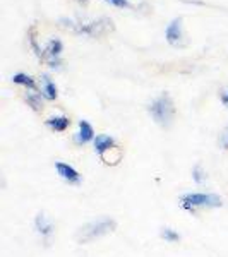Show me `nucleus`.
Returning a JSON list of instances; mask_svg holds the SVG:
<instances>
[{
	"label": "nucleus",
	"mask_w": 228,
	"mask_h": 257,
	"mask_svg": "<svg viewBox=\"0 0 228 257\" xmlns=\"http://www.w3.org/2000/svg\"><path fill=\"white\" fill-rule=\"evenodd\" d=\"M151 117L155 118L156 123H160L161 127H168L173 120V115H175V106H173V101L170 98V94L163 93L161 96L156 99H153L151 105L148 106Z\"/></svg>",
	"instance_id": "f257e3e1"
},
{
	"label": "nucleus",
	"mask_w": 228,
	"mask_h": 257,
	"mask_svg": "<svg viewBox=\"0 0 228 257\" xmlns=\"http://www.w3.org/2000/svg\"><path fill=\"white\" fill-rule=\"evenodd\" d=\"M113 228H115L113 219L103 218V219H99V221L89 223V225H86L84 228H81V231L77 233V238H79V242H91V240L101 237V235L110 233Z\"/></svg>",
	"instance_id": "f03ea898"
},
{
	"label": "nucleus",
	"mask_w": 228,
	"mask_h": 257,
	"mask_svg": "<svg viewBox=\"0 0 228 257\" xmlns=\"http://www.w3.org/2000/svg\"><path fill=\"white\" fill-rule=\"evenodd\" d=\"M69 26L76 33H79V35H89V36H101L106 31L113 30V23L110 19H99V21L79 23V24H74L72 21H69Z\"/></svg>",
	"instance_id": "7ed1b4c3"
},
{
	"label": "nucleus",
	"mask_w": 228,
	"mask_h": 257,
	"mask_svg": "<svg viewBox=\"0 0 228 257\" xmlns=\"http://www.w3.org/2000/svg\"><path fill=\"white\" fill-rule=\"evenodd\" d=\"M182 206L185 209L194 208H219L221 199L214 194H187L182 197Z\"/></svg>",
	"instance_id": "20e7f679"
},
{
	"label": "nucleus",
	"mask_w": 228,
	"mask_h": 257,
	"mask_svg": "<svg viewBox=\"0 0 228 257\" xmlns=\"http://www.w3.org/2000/svg\"><path fill=\"white\" fill-rule=\"evenodd\" d=\"M165 36H167V41L172 47H184V28H182L180 18H175L168 24Z\"/></svg>",
	"instance_id": "39448f33"
},
{
	"label": "nucleus",
	"mask_w": 228,
	"mask_h": 257,
	"mask_svg": "<svg viewBox=\"0 0 228 257\" xmlns=\"http://www.w3.org/2000/svg\"><path fill=\"white\" fill-rule=\"evenodd\" d=\"M62 41L60 40H50L48 41V47H47V60H48V64H50V67H53V69H59L60 67V60H59V57H60V53H62Z\"/></svg>",
	"instance_id": "423d86ee"
},
{
	"label": "nucleus",
	"mask_w": 228,
	"mask_h": 257,
	"mask_svg": "<svg viewBox=\"0 0 228 257\" xmlns=\"http://www.w3.org/2000/svg\"><path fill=\"white\" fill-rule=\"evenodd\" d=\"M55 168H57V172H59V175L64 178V180H67L69 184H79V180H81L79 173L72 167H69L67 163H60L59 161V163L55 165Z\"/></svg>",
	"instance_id": "0eeeda50"
},
{
	"label": "nucleus",
	"mask_w": 228,
	"mask_h": 257,
	"mask_svg": "<svg viewBox=\"0 0 228 257\" xmlns=\"http://www.w3.org/2000/svg\"><path fill=\"white\" fill-rule=\"evenodd\" d=\"M93 138H94L93 127H91L86 120H81V122H79V132H77V136H76V143L77 144H86V143H89Z\"/></svg>",
	"instance_id": "6e6552de"
},
{
	"label": "nucleus",
	"mask_w": 228,
	"mask_h": 257,
	"mask_svg": "<svg viewBox=\"0 0 228 257\" xmlns=\"http://www.w3.org/2000/svg\"><path fill=\"white\" fill-rule=\"evenodd\" d=\"M41 82H43V88H41V96L47 99H55L57 98V86L53 84L52 79L48 76L41 77Z\"/></svg>",
	"instance_id": "1a4fd4ad"
},
{
	"label": "nucleus",
	"mask_w": 228,
	"mask_h": 257,
	"mask_svg": "<svg viewBox=\"0 0 228 257\" xmlns=\"http://www.w3.org/2000/svg\"><path fill=\"white\" fill-rule=\"evenodd\" d=\"M110 148H113V139L110 138V136H96V139H94V149H96V153L99 155H103L105 151H108Z\"/></svg>",
	"instance_id": "9d476101"
},
{
	"label": "nucleus",
	"mask_w": 228,
	"mask_h": 257,
	"mask_svg": "<svg viewBox=\"0 0 228 257\" xmlns=\"http://www.w3.org/2000/svg\"><path fill=\"white\" fill-rule=\"evenodd\" d=\"M103 158V161H105L106 165H117L120 158H122V151L117 148V146H113V148H110L108 151H105L103 155H99Z\"/></svg>",
	"instance_id": "9b49d317"
},
{
	"label": "nucleus",
	"mask_w": 228,
	"mask_h": 257,
	"mask_svg": "<svg viewBox=\"0 0 228 257\" xmlns=\"http://www.w3.org/2000/svg\"><path fill=\"white\" fill-rule=\"evenodd\" d=\"M47 125L48 127H52L53 131H65L69 125H70V120L67 117H64V115H60V117H52V118H48L47 120Z\"/></svg>",
	"instance_id": "f8f14e48"
},
{
	"label": "nucleus",
	"mask_w": 228,
	"mask_h": 257,
	"mask_svg": "<svg viewBox=\"0 0 228 257\" xmlns=\"http://www.w3.org/2000/svg\"><path fill=\"white\" fill-rule=\"evenodd\" d=\"M35 225H36V230H38L41 235H50L53 231V225L43 216V214H38V216H36Z\"/></svg>",
	"instance_id": "ddd939ff"
},
{
	"label": "nucleus",
	"mask_w": 228,
	"mask_h": 257,
	"mask_svg": "<svg viewBox=\"0 0 228 257\" xmlns=\"http://www.w3.org/2000/svg\"><path fill=\"white\" fill-rule=\"evenodd\" d=\"M12 81H14L16 84H23V86H26V88H30V89H35L36 88L35 79H33L31 76H28V74H23V72H19V74H16V76H12Z\"/></svg>",
	"instance_id": "4468645a"
},
{
	"label": "nucleus",
	"mask_w": 228,
	"mask_h": 257,
	"mask_svg": "<svg viewBox=\"0 0 228 257\" xmlns=\"http://www.w3.org/2000/svg\"><path fill=\"white\" fill-rule=\"evenodd\" d=\"M26 101H28V105H30L35 111H41V110H43V101H41V94L26 93Z\"/></svg>",
	"instance_id": "2eb2a0df"
},
{
	"label": "nucleus",
	"mask_w": 228,
	"mask_h": 257,
	"mask_svg": "<svg viewBox=\"0 0 228 257\" xmlns=\"http://www.w3.org/2000/svg\"><path fill=\"white\" fill-rule=\"evenodd\" d=\"M30 43H31V47H33V50H35V53L36 55L40 57H45V53H43V50L40 48V45H38V41H36V35H35V28H31L30 30Z\"/></svg>",
	"instance_id": "dca6fc26"
},
{
	"label": "nucleus",
	"mask_w": 228,
	"mask_h": 257,
	"mask_svg": "<svg viewBox=\"0 0 228 257\" xmlns=\"http://www.w3.org/2000/svg\"><path fill=\"white\" fill-rule=\"evenodd\" d=\"M161 237L165 240H170V242H175V240H179V235L175 233V231L168 230V228H165L163 231H161Z\"/></svg>",
	"instance_id": "f3484780"
},
{
	"label": "nucleus",
	"mask_w": 228,
	"mask_h": 257,
	"mask_svg": "<svg viewBox=\"0 0 228 257\" xmlns=\"http://www.w3.org/2000/svg\"><path fill=\"white\" fill-rule=\"evenodd\" d=\"M192 175H194V180H196L197 184H202V182H204V173H202V168L199 167V165L192 170Z\"/></svg>",
	"instance_id": "a211bd4d"
},
{
	"label": "nucleus",
	"mask_w": 228,
	"mask_h": 257,
	"mask_svg": "<svg viewBox=\"0 0 228 257\" xmlns=\"http://www.w3.org/2000/svg\"><path fill=\"white\" fill-rule=\"evenodd\" d=\"M108 4H111V6L115 7H120V9H127V7H131L129 0H106Z\"/></svg>",
	"instance_id": "6ab92c4d"
},
{
	"label": "nucleus",
	"mask_w": 228,
	"mask_h": 257,
	"mask_svg": "<svg viewBox=\"0 0 228 257\" xmlns=\"http://www.w3.org/2000/svg\"><path fill=\"white\" fill-rule=\"evenodd\" d=\"M221 146L228 149V127L223 131V136H221Z\"/></svg>",
	"instance_id": "aec40b11"
},
{
	"label": "nucleus",
	"mask_w": 228,
	"mask_h": 257,
	"mask_svg": "<svg viewBox=\"0 0 228 257\" xmlns=\"http://www.w3.org/2000/svg\"><path fill=\"white\" fill-rule=\"evenodd\" d=\"M221 101L225 103V105H228V91H225V93H221Z\"/></svg>",
	"instance_id": "412c9836"
},
{
	"label": "nucleus",
	"mask_w": 228,
	"mask_h": 257,
	"mask_svg": "<svg viewBox=\"0 0 228 257\" xmlns=\"http://www.w3.org/2000/svg\"><path fill=\"white\" fill-rule=\"evenodd\" d=\"M79 2H82V4H88V0H79Z\"/></svg>",
	"instance_id": "4be33fe9"
}]
</instances>
